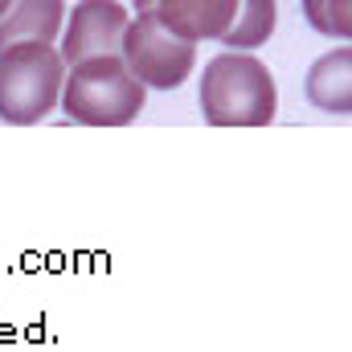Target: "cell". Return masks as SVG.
<instances>
[{"instance_id":"6","label":"cell","mask_w":352,"mask_h":352,"mask_svg":"<svg viewBox=\"0 0 352 352\" xmlns=\"http://www.w3.org/2000/svg\"><path fill=\"white\" fill-rule=\"evenodd\" d=\"M148 12L160 16L164 29L188 41H221L234 25L238 0H156Z\"/></svg>"},{"instance_id":"9","label":"cell","mask_w":352,"mask_h":352,"mask_svg":"<svg viewBox=\"0 0 352 352\" xmlns=\"http://www.w3.org/2000/svg\"><path fill=\"white\" fill-rule=\"evenodd\" d=\"M274 21H278V4L274 0H238L234 25L226 29L221 45H230V50H258V45L270 41Z\"/></svg>"},{"instance_id":"11","label":"cell","mask_w":352,"mask_h":352,"mask_svg":"<svg viewBox=\"0 0 352 352\" xmlns=\"http://www.w3.org/2000/svg\"><path fill=\"white\" fill-rule=\"evenodd\" d=\"M131 4H135V12H148V8H152L156 0H131Z\"/></svg>"},{"instance_id":"7","label":"cell","mask_w":352,"mask_h":352,"mask_svg":"<svg viewBox=\"0 0 352 352\" xmlns=\"http://www.w3.org/2000/svg\"><path fill=\"white\" fill-rule=\"evenodd\" d=\"M66 21V0H8L0 12V50L16 41H54Z\"/></svg>"},{"instance_id":"10","label":"cell","mask_w":352,"mask_h":352,"mask_svg":"<svg viewBox=\"0 0 352 352\" xmlns=\"http://www.w3.org/2000/svg\"><path fill=\"white\" fill-rule=\"evenodd\" d=\"M307 25L332 41H349L352 37V0H303Z\"/></svg>"},{"instance_id":"4","label":"cell","mask_w":352,"mask_h":352,"mask_svg":"<svg viewBox=\"0 0 352 352\" xmlns=\"http://www.w3.org/2000/svg\"><path fill=\"white\" fill-rule=\"evenodd\" d=\"M119 58L148 90H176L197 66V41L164 29L156 12H135L123 29Z\"/></svg>"},{"instance_id":"8","label":"cell","mask_w":352,"mask_h":352,"mask_svg":"<svg viewBox=\"0 0 352 352\" xmlns=\"http://www.w3.org/2000/svg\"><path fill=\"white\" fill-rule=\"evenodd\" d=\"M307 98L320 111L352 115V45H336L320 62H311V70H307Z\"/></svg>"},{"instance_id":"5","label":"cell","mask_w":352,"mask_h":352,"mask_svg":"<svg viewBox=\"0 0 352 352\" xmlns=\"http://www.w3.org/2000/svg\"><path fill=\"white\" fill-rule=\"evenodd\" d=\"M127 21L131 16L119 0H78L62 21V62L74 66L94 54H119Z\"/></svg>"},{"instance_id":"3","label":"cell","mask_w":352,"mask_h":352,"mask_svg":"<svg viewBox=\"0 0 352 352\" xmlns=\"http://www.w3.org/2000/svg\"><path fill=\"white\" fill-rule=\"evenodd\" d=\"M66 62L54 41H16L0 50V119L33 127L58 111Z\"/></svg>"},{"instance_id":"2","label":"cell","mask_w":352,"mask_h":352,"mask_svg":"<svg viewBox=\"0 0 352 352\" xmlns=\"http://www.w3.org/2000/svg\"><path fill=\"white\" fill-rule=\"evenodd\" d=\"M144 98L148 87L127 70L119 54H94L66 66L58 107L70 123L82 127H123L144 111Z\"/></svg>"},{"instance_id":"1","label":"cell","mask_w":352,"mask_h":352,"mask_svg":"<svg viewBox=\"0 0 352 352\" xmlns=\"http://www.w3.org/2000/svg\"><path fill=\"white\" fill-rule=\"evenodd\" d=\"M201 115L209 127H266L278 115V87L254 50H226L201 74Z\"/></svg>"},{"instance_id":"12","label":"cell","mask_w":352,"mask_h":352,"mask_svg":"<svg viewBox=\"0 0 352 352\" xmlns=\"http://www.w3.org/2000/svg\"><path fill=\"white\" fill-rule=\"evenodd\" d=\"M4 4H8V0H0V12H4Z\"/></svg>"}]
</instances>
